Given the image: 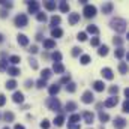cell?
Segmentation results:
<instances>
[{"label":"cell","instance_id":"obj_45","mask_svg":"<svg viewBox=\"0 0 129 129\" xmlns=\"http://www.w3.org/2000/svg\"><path fill=\"white\" fill-rule=\"evenodd\" d=\"M45 86H47V81H45V80H39V81L36 83V87H38V89H44Z\"/></svg>","mask_w":129,"mask_h":129},{"label":"cell","instance_id":"obj_48","mask_svg":"<svg viewBox=\"0 0 129 129\" xmlns=\"http://www.w3.org/2000/svg\"><path fill=\"white\" fill-rule=\"evenodd\" d=\"M68 83H71V77H69V75H64V77H62L60 84H68Z\"/></svg>","mask_w":129,"mask_h":129},{"label":"cell","instance_id":"obj_6","mask_svg":"<svg viewBox=\"0 0 129 129\" xmlns=\"http://www.w3.org/2000/svg\"><path fill=\"white\" fill-rule=\"evenodd\" d=\"M104 104V107H107V108H111V107H116L117 104H119V98L117 96H110L105 102H102Z\"/></svg>","mask_w":129,"mask_h":129},{"label":"cell","instance_id":"obj_10","mask_svg":"<svg viewBox=\"0 0 129 129\" xmlns=\"http://www.w3.org/2000/svg\"><path fill=\"white\" fill-rule=\"evenodd\" d=\"M17 39H18V44H20L21 47H27V45H29V38H27L26 35H18Z\"/></svg>","mask_w":129,"mask_h":129},{"label":"cell","instance_id":"obj_9","mask_svg":"<svg viewBox=\"0 0 129 129\" xmlns=\"http://www.w3.org/2000/svg\"><path fill=\"white\" fill-rule=\"evenodd\" d=\"M83 117H84V120H86L87 125H92L93 120H95V114L90 113V111H84V113H83Z\"/></svg>","mask_w":129,"mask_h":129},{"label":"cell","instance_id":"obj_40","mask_svg":"<svg viewBox=\"0 0 129 129\" xmlns=\"http://www.w3.org/2000/svg\"><path fill=\"white\" fill-rule=\"evenodd\" d=\"M59 9H60L62 12H68V11H69V5H68L66 2H60V5H59Z\"/></svg>","mask_w":129,"mask_h":129},{"label":"cell","instance_id":"obj_33","mask_svg":"<svg viewBox=\"0 0 129 129\" xmlns=\"http://www.w3.org/2000/svg\"><path fill=\"white\" fill-rule=\"evenodd\" d=\"M125 54H126V51H125L123 48H117V50H116V53H114V56H116L117 59H122Z\"/></svg>","mask_w":129,"mask_h":129},{"label":"cell","instance_id":"obj_41","mask_svg":"<svg viewBox=\"0 0 129 129\" xmlns=\"http://www.w3.org/2000/svg\"><path fill=\"white\" fill-rule=\"evenodd\" d=\"M77 39H78V41H81V42H84V41L87 39V33H86V32H80L78 35H77Z\"/></svg>","mask_w":129,"mask_h":129},{"label":"cell","instance_id":"obj_29","mask_svg":"<svg viewBox=\"0 0 129 129\" xmlns=\"http://www.w3.org/2000/svg\"><path fill=\"white\" fill-rule=\"evenodd\" d=\"M3 117H5V120H6L8 123H9V122H14V119H15V116H14V113H11V111H6Z\"/></svg>","mask_w":129,"mask_h":129},{"label":"cell","instance_id":"obj_15","mask_svg":"<svg viewBox=\"0 0 129 129\" xmlns=\"http://www.w3.org/2000/svg\"><path fill=\"white\" fill-rule=\"evenodd\" d=\"M44 48H47V50L56 48V41H53V39H45V41H44Z\"/></svg>","mask_w":129,"mask_h":129},{"label":"cell","instance_id":"obj_39","mask_svg":"<svg viewBox=\"0 0 129 129\" xmlns=\"http://www.w3.org/2000/svg\"><path fill=\"white\" fill-rule=\"evenodd\" d=\"M75 89H77V84H75V83H68L66 90H68L69 93H74V92H75Z\"/></svg>","mask_w":129,"mask_h":129},{"label":"cell","instance_id":"obj_4","mask_svg":"<svg viewBox=\"0 0 129 129\" xmlns=\"http://www.w3.org/2000/svg\"><path fill=\"white\" fill-rule=\"evenodd\" d=\"M83 14H84L86 18H93V17L96 15V6H93V5H86L84 9H83Z\"/></svg>","mask_w":129,"mask_h":129},{"label":"cell","instance_id":"obj_27","mask_svg":"<svg viewBox=\"0 0 129 129\" xmlns=\"http://www.w3.org/2000/svg\"><path fill=\"white\" fill-rule=\"evenodd\" d=\"M98 54H99V56H107V54H108V47H107V45H101L99 50H98Z\"/></svg>","mask_w":129,"mask_h":129},{"label":"cell","instance_id":"obj_12","mask_svg":"<svg viewBox=\"0 0 129 129\" xmlns=\"http://www.w3.org/2000/svg\"><path fill=\"white\" fill-rule=\"evenodd\" d=\"M12 101H14L15 104H21V102L24 101V95H23L21 92H15L14 96H12Z\"/></svg>","mask_w":129,"mask_h":129},{"label":"cell","instance_id":"obj_57","mask_svg":"<svg viewBox=\"0 0 129 129\" xmlns=\"http://www.w3.org/2000/svg\"><path fill=\"white\" fill-rule=\"evenodd\" d=\"M14 129H26V128H24L23 125H15V126H14Z\"/></svg>","mask_w":129,"mask_h":129},{"label":"cell","instance_id":"obj_18","mask_svg":"<svg viewBox=\"0 0 129 129\" xmlns=\"http://www.w3.org/2000/svg\"><path fill=\"white\" fill-rule=\"evenodd\" d=\"M53 71H54L56 74H63L64 72V66L62 63H54L53 64Z\"/></svg>","mask_w":129,"mask_h":129},{"label":"cell","instance_id":"obj_44","mask_svg":"<svg viewBox=\"0 0 129 129\" xmlns=\"http://www.w3.org/2000/svg\"><path fill=\"white\" fill-rule=\"evenodd\" d=\"M80 54H81V48H78V47H74V48H72V56H74V57H78Z\"/></svg>","mask_w":129,"mask_h":129},{"label":"cell","instance_id":"obj_1","mask_svg":"<svg viewBox=\"0 0 129 129\" xmlns=\"http://www.w3.org/2000/svg\"><path fill=\"white\" fill-rule=\"evenodd\" d=\"M110 26H111V29H114L117 33H125L126 32V21H125L123 18H119V17L113 18V20L110 21Z\"/></svg>","mask_w":129,"mask_h":129},{"label":"cell","instance_id":"obj_23","mask_svg":"<svg viewBox=\"0 0 129 129\" xmlns=\"http://www.w3.org/2000/svg\"><path fill=\"white\" fill-rule=\"evenodd\" d=\"M51 36H53V38H62V36H63V30L59 29V27H56V29L51 30Z\"/></svg>","mask_w":129,"mask_h":129},{"label":"cell","instance_id":"obj_53","mask_svg":"<svg viewBox=\"0 0 129 129\" xmlns=\"http://www.w3.org/2000/svg\"><path fill=\"white\" fill-rule=\"evenodd\" d=\"M68 129H81L80 125H71V123H68Z\"/></svg>","mask_w":129,"mask_h":129},{"label":"cell","instance_id":"obj_64","mask_svg":"<svg viewBox=\"0 0 129 129\" xmlns=\"http://www.w3.org/2000/svg\"><path fill=\"white\" fill-rule=\"evenodd\" d=\"M0 117H2V116H0Z\"/></svg>","mask_w":129,"mask_h":129},{"label":"cell","instance_id":"obj_59","mask_svg":"<svg viewBox=\"0 0 129 129\" xmlns=\"http://www.w3.org/2000/svg\"><path fill=\"white\" fill-rule=\"evenodd\" d=\"M36 41H42V35H41V33L36 35Z\"/></svg>","mask_w":129,"mask_h":129},{"label":"cell","instance_id":"obj_62","mask_svg":"<svg viewBox=\"0 0 129 129\" xmlns=\"http://www.w3.org/2000/svg\"><path fill=\"white\" fill-rule=\"evenodd\" d=\"M0 42H3V35L0 33Z\"/></svg>","mask_w":129,"mask_h":129},{"label":"cell","instance_id":"obj_20","mask_svg":"<svg viewBox=\"0 0 129 129\" xmlns=\"http://www.w3.org/2000/svg\"><path fill=\"white\" fill-rule=\"evenodd\" d=\"M48 92H50V95H51V96H54V95H57V93L60 92V86H57V84H53V86H50Z\"/></svg>","mask_w":129,"mask_h":129},{"label":"cell","instance_id":"obj_56","mask_svg":"<svg viewBox=\"0 0 129 129\" xmlns=\"http://www.w3.org/2000/svg\"><path fill=\"white\" fill-rule=\"evenodd\" d=\"M32 86H33V81L32 80H27V81H26V89H30Z\"/></svg>","mask_w":129,"mask_h":129},{"label":"cell","instance_id":"obj_63","mask_svg":"<svg viewBox=\"0 0 129 129\" xmlns=\"http://www.w3.org/2000/svg\"><path fill=\"white\" fill-rule=\"evenodd\" d=\"M3 129H9V128H8V126H6V128H3Z\"/></svg>","mask_w":129,"mask_h":129},{"label":"cell","instance_id":"obj_46","mask_svg":"<svg viewBox=\"0 0 129 129\" xmlns=\"http://www.w3.org/2000/svg\"><path fill=\"white\" fill-rule=\"evenodd\" d=\"M122 111L123 113H129V101L126 99L125 102H123V107H122Z\"/></svg>","mask_w":129,"mask_h":129},{"label":"cell","instance_id":"obj_42","mask_svg":"<svg viewBox=\"0 0 129 129\" xmlns=\"http://www.w3.org/2000/svg\"><path fill=\"white\" fill-rule=\"evenodd\" d=\"M8 68V60H0V72H5Z\"/></svg>","mask_w":129,"mask_h":129},{"label":"cell","instance_id":"obj_7","mask_svg":"<svg viewBox=\"0 0 129 129\" xmlns=\"http://www.w3.org/2000/svg\"><path fill=\"white\" fill-rule=\"evenodd\" d=\"M27 6H29V12L30 14H38L39 12V2H27Z\"/></svg>","mask_w":129,"mask_h":129},{"label":"cell","instance_id":"obj_31","mask_svg":"<svg viewBox=\"0 0 129 129\" xmlns=\"http://www.w3.org/2000/svg\"><path fill=\"white\" fill-rule=\"evenodd\" d=\"M119 71H120V74H126V72H128V64H126V62H120Z\"/></svg>","mask_w":129,"mask_h":129},{"label":"cell","instance_id":"obj_51","mask_svg":"<svg viewBox=\"0 0 129 129\" xmlns=\"http://www.w3.org/2000/svg\"><path fill=\"white\" fill-rule=\"evenodd\" d=\"M29 62H30V66H32V69H38V62H36L35 59H30Z\"/></svg>","mask_w":129,"mask_h":129},{"label":"cell","instance_id":"obj_52","mask_svg":"<svg viewBox=\"0 0 129 129\" xmlns=\"http://www.w3.org/2000/svg\"><path fill=\"white\" fill-rule=\"evenodd\" d=\"M8 17V11L6 9H0V18H6Z\"/></svg>","mask_w":129,"mask_h":129},{"label":"cell","instance_id":"obj_19","mask_svg":"<svg viewBox=\"0 0 129 129\" xmlns=\"http://www.w3.org/2000/svg\"><path fill=\"white\" fill-rule=\"evenodd\" d=\"M60 21H62V18H60L59 15H53V17H51V26H53V29H56V27L60 24Z\"/></svg>","mask_w":129,"mask_h":129},{"label":"cell","instance_id":"obj_8","mask_svg":"<svg viewBox=\"0 0 129 129\" xmlns=\"http://www.w3.org/2000/svg\"><path fill=\"white\" fill-rule=\"evenodd\" d=\"M126 126V120L123 117H116L114 119V128L116 129H123Z\"/></svg>","mask_w":129,"mask_h":129},{"label":"cell","instance_id":"obj_50","mask_svg":"<svg viewBox=\"0 0 129 129\" xmlns=\"http://www.w3.org/2000/svg\"><path fill=\"white\" fill-rule=\"evenodd\" d=\"M99 38H93L92 41H90V44H92V47H99Z\"/></svg>","mask_w":129,"mask_h":129},{"label":"cell","instance_id":"obj_3","mask_svg":"<svg viewBox=\"0 0 129 129\" xmlns=\"http://www.w3.org/2000/svg\"><path fill=\"white\" fill-rule=\"evenodd\" d=\"M14 21H15V26H17V27H26L27 23H29V18H27L26 14H18Z\"/></svg>","mask_w":129,"mask_h":129},{"label":"cell","instance_id":"obj_61","mask_svg":"<svg viewBox=\"0 0 129 129\" xmlns=\"http://www.w3.org/2000/svg\"><path fill=\"white\" fill-rule=\"evenodd\" d=\"M80 3H81V5H84V6H86V5H87V0H80Z\"/></svg>","mask_w":129,"mask_h":129},{"label":"cell","instance_id":"obj_24","mask_svg":"<svg viewBox=\"0 0 129 129\" xmlns=\"http://www.w3.org/2000/svg\"><path fill=\"white\" fill-rule=\"evenodd\" d=\"M6 71H8V74H9L11 77H17V75H20V74H21L18 68H8Z\"/></svg>","mask_w":129,"mask_h":129},{"label":"cell","instance_id":"obj_28","mask_svg":"<svg viewBox=\"0 0 129 129\" xmlns=\"http://www.w3.org/2000/svg\"><path fill=\"white\" fill-rule=\"evenodd\" d=\"M66 110H68V111H71V113H72V111H75V110H77V104H75V102H72V101L66 102Z\"/></svg>","mask_w":129,"mask_h":129},{"label":"cell","instance_id":"obj_36","mask_svg":"<svg viewBox=\"0 0 129 129\" xmlns=\"http://www.w3.org/2000/svg\"><path fill=\"white\" fill-rule=\"evenodd\" d=\"M9 62L12 64H18L21 62V57H20V56H11V57H9Z\"/></svg>","mask_w":129,"mask_h":129},{"label":"cell","instance_id":"obj_32","mask_svg":"<svg viewBox=\"0 0 129 129\" xmlns=\"http://www.w3.org/2000/svg\"><path fill=\"white\" fill-rule=\"evenodd\" d=\"M87 32H89V33H92V35H98V33H99V29H98L96 26L90 24V26H87Z\"/></svg>","mask_w":129,"mask_h":129},{"label":"cell","instance_id":"obj_30","mask_svg":"<svg viewBox=\"0 0 129 129\" xmlns=\"http://www.w3.org/2000/svg\"><path fill=\"white\" fill-rule=\"evenodd\" d=\"M90 60H92V59H90V56H89V54H83V56H81V59H80L81 64H89V63H90Z\"/></svg>","mask_w":129,"mask_h":129},{"label":"cell","instance_id":"obj_49","mask_svg":"<svg viewBox=\"0 0 129 129\" xmlns=\"http://www.w3.org/2000/svg\"><path fill=\"white\" fill-rule=\"evenodd\" d=\"M0 5H3V6H5V8H8V9H11V8L14 6L11 2H6V0H0Z\"/></svg>","mask_w":129,"mask_h":129},{"label":"cell","instance_id":"obj_38","mask_svg":"<svg viewBox=\"0 0 129 129\" xmlns=\"http://www.w3.org/2000/svg\"><path fill=\"white\" fill-rule=\"evenodd\" d=\"M123 42H125V39H122V38H119V36L113 39V44H114V45H117V47H120V48H122Z\"/></svg>","mask_w":129,"mask_h":129},{"label":"cell","instance_id":"obj_35","mask_svg":"<svg viewBox=\"0 0 129 129\" xmlns=\"http://www.w3.org/2000/svg\"><path fill=\"white\" fill-rule=\"evenodd\" d=\"M99 120H101L102 123H105V122L110 120V116H108L107 113H102V111H101V113H99Z\"/></svg>","mask_w":129,"mask_h":129},{"label":"cell","instance_id":"obj_14","mask_svg":"<svg viewBox=\"0 0 129 129\" xmlns=\"http://www.w3.org/2000/svg\"><path fill=\"white\" fill-rule=\"evenodd\" d=\"M68 21H69V24H71V26H75V24L80 21V14H71Z\"/></svg>","mask_w":129,"mask_h":129},{"label":"cell","instance_id":"obj_60","mask_svg":"<svg viewBox=\"0 0 129 129\" xmlns=\"http://www.w3.org/2000/svg\"><path fill=\"white\" fill-rule=\"evenodd\" d=\"M102 107H104V104H102V102H99V104H96V108H98V110H101Z\"/></svg>","mask_w":129,"mask_h":129},{"label":"cell","instance_id":"obj_47","mask_svg":"<svg viewBox=\"0 0 129 129\" xmlns=\"http://www.w3.org/2000/svg\"><path fill=\"white\" fill-rule=\"evenodd\" d=\"M41 128H42V129H48V128H50V122H48L47 119H44V120L41 122Z\"/></svg>","mask_w":129,"mask_h":129},{"label":"cell","instance_id":"obj_43","mask_svg":"<svg viewBox=\"0 0 129 129\" xmlns=\"http://www.w3.org/2000/svg\"><path fill=\"white\" fill-rule=\"evenodd\" d=\"M108 92H110V93H111V96H114V95H116V96H117V93H119V87H117V86H111V87H110V90H108Z\"/></svg>","mask_w":129,"mask_h":129},{"label":"cell","instance_id":"obj_55","mask_svg":"<svg viewBox=\"0 0 129 129\" xmlns=\"http://www.w3.org/2000/svg\"><path fill=\"white\" fill-rule=\"evenodd\" d=\"M5 102H6V98H5V95H0V107H3V105H5Z\"/></svg>","mask_w":129,"mask_h":129},{"label":"cell","instance_id":"obj_25","mask_svg":"<svg viewBox=\"0 0 129 129\" xmlns=\"http://www.w3.org/2000/svg\"><path fill=\"white\" fill-rule=\"evenodd\" d=\"M44 6H45V9H48V11H54V9L57 8L56 2H45V3H44Z\"/></svg>","mask_w":129,"mask_h":129},{"label":"cell","instance_id":"obj_54","mask_svg":"<svg viewBox=\"0 0 129 129\" xmlns=\"http://www.w3.org/2000/svg\"><path fill=\"white\" fill-rule=\"evenodd\" d=\"M29 51H30V53H32V54H36V53H38V47H36V45H32V47H30V50H29Z\"/></svg>","mask_w":129,"mask_h":129},{"label":"cell","instance_id":"obj_37","mask_svg":"<svg viewBox=\"0 0 129 129\" xmlns=\"http://www.w3.org/2000/svg\"><path fill=\"white\" fill-rule=\"evenodd\" d=\"M36 20L41 21V23H45V21H47V15L42 14V12H38V14H36Z\"/></svg>","mask_w":129,"mask_h":129},{"label":"cell","instance_id":"obj_13","mask_svg":"<svg viewBox=\"0 0 129 129\" xmlns=\"http://www.w3.org/2000/svg\"><path fill=\"white\" fill-rule=\"evenodd\" d=\"M113 8H114V5H113L111 2H108V3H105V5H102V12H104V14H111V12H113Z\"/></svg>","mask_w":129,"mask_h":129},{"label":"cell","instance_id":"obj_11","mask_svg":"<svg viewBox=\"0 0 129 129\" xmlns=\"http://www.w3.org/2000/svg\"><path fill=\"white\" fill-rule=\"evenodd\" d=\"M102 75H104V78H107V80H113V78H114V74H113V71H111L110 68H104V69H102Z\"/></svg>","mask_w":129,"mask_h":129},{"label":"cell","instance_id":"obj_16","mask_svg":"<svg viewBox=\"0 0 129 129\" xmlns=\"http://www.w3.org/2000/svg\"><path fill=\"white\" fill-rule=\"evenodd\" d=\"M51 75H53V71L47 68V69H44V71L41 72V80H45V81H47V80H48Z\"/></svg>","mask_w":129,"mask_h":129},{"label":"cell","instance_id":"obj_26","mask_svg":"<svg viewBox=\"0 0 129 129\" xmlns=\"http://www.w3.org/2000/svg\"><path fill=\"white\" fill-rule=\"evenodd\" d=\"M63 123H64V117L60 114V116H57L56 119H54V125L56 126H63Z\"/></svg>","mask_w":129,"mask_h":129},{"label":"cell","instance_id":"obj_21","mask_svg":"<svg viewBox=\"0 0 129 129\" xmlns=\"http://www.w3.org/2000/svg\"><path fill=\"white\" fill-rule=\"evenodd\" d=\"M51 59L54 60V63H60V62H62V53H59V51H54V53L51 54Z\"/></svg>","mask_w":129,"mask_h":129},{"label":"cell","instance_id":"obj_22","mask_svg":"<svg viewBox=\"0 0 129 129\" xmlns=\"http://www.w3.org/2000/svg\"><path fill=\"white\" fill-rule=\"evenodd\" d=\"M80 119H81V116H80V114H72V116L69 117V120H68V122H69L71 125H77V123L80 122Z\"/></svg>","mask_w":129,"mask_h":129},{"label":"cell","instance_id":"obj_17","mask_svg":"<svg viewBox=\"0 0 129 129\" xmlns=\"http://www.w3.org/2000/svg\"><path fill=\"white\" fill-rule=\"evenodd\" d=\"M93 89H95L96 92H104V90H105L104 81H95V83H93Z\"/></svg>","mask_w":129,"mask_h":129},{"label":"cell","instance_id":"obj_34","mask_svg":"<svg viewBox=\"0 0 129 129\" xmlns=\"http://www.w3.org/2000/svg\"><path fill=\"white\" fill-rule=\"evenodd\" d=\"M17 87V81L15 80H9L8 83H6V89H9V90H14Z\"/></svg>","mask_w":129,"mask_h":129},{"label":"cell","instance_id":"obj_5","mask_svg":"<svg viewBox=\"0 0 129 129\" xmlns=\"http://www.w3.org/2000/svg\"><path fill=\"white\" fill-rule=\"evenodd\" d=\"M81 101H83L84 104H92V102L95 101V96H93L92 90H86V92L83 93V98H81Z\"/></svg>","mask_w":129,"mask_h":129},{"label":"cell","instance_id":"obj_58","mask_svg":"<svg viewBox=\"0 0 129 129\" xmlns=\"http://www.w3.org/2000/svg\"><path fill=\"white\" fill-rule=\"evenodd\" d=\"M125 96H126V99L129 101V89H125Z\"/></svg>","mask_w":129,"mask_h":129},{"label":"cell","instance_id":"obj_2","mask_svg":"<svg viewBox=\"0 0 129 129\" xmlns=\"http://www.w3.org/2000/svg\"><path fill=\"white\" fill-rule=\"evenodd\" d=\"M45 104H47V107H48L51 111H60V110H62V104H60V101H59L57 98H48Z\"/></svg>","mask_w":129,"mask_h":129}]
</instances>
